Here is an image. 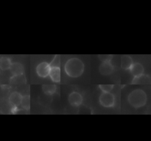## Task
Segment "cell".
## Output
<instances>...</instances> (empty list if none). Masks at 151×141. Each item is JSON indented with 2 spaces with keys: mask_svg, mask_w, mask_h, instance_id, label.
I'll list each match as a JSON object with an SVG mask.
<instances>
[{
  "mask_svg": "<svg viewBox=\"0 0 151 141\" xmlns=\"http://www.w3.org/2000/svg\"><path fill=\"white\" fill-rule=\"evenodd\" d=\"M151 82V78L149 75L143 74L139 77H134L132 81V84H150Z\"/></svg>",
  "mask_w": 151,
  "mask_h": 141,
  "instance_id": "10",
  "label": "cell"
},
{
  "mask_svg": "<svg viewBox=\"0 0 151 141\" xmlns=\"http://www.w3.org/2000/svg\"><path fill=\"white\" fill-rule=\"evenodd\" d=\"M68 101L73 106H78L83 102V97L79 93L73 91L68 96Z\"/></svg>",
  "mask_w": 151,
  "mask_h": 141,
  "instance_id": "5",
  "label": "cell"
},
{
  "mask_svg": "<svg viewBox=\"0 0 151 141\" xmlns=\"http://www.w3.org/2000/svg\"><path fill=\"white\" fill-rule=\"evenodd\" d=\"M42 89L45 94L51 95L55 92L57 87L55 84H44L42 86Z\"/></svg>",
  "mask_w": 151,
  "mask_h": 141,
  "instance_id": "13",
  "label": "cell"
},
{
  "mask_svg": "<svg viewBox=\"0 0 151 141\" xmlns=\"http://www.w3.org/2000/svg\"><path fill=\"white\" fill-rule=\"evenodd\" d=\"M25 77L24 74L13 76L11 78V83L13 84H21L25 83Z\"/></svg>",
  "mask_w": 151,
  "mask_h": 141,
  "instance_id": "15",
  "label": "cell"
},
{
  "mask_svg": "<svg viewBox=\"0 0 151 141\" xmlns=\"http://www.w3.org/2000/svg\"><path fill=\"white\" fill-rule=\"evenodd\" d=\"M20 105L25 110H28L30 108V97L29 95L22 96Z\"/></svg>",
  "mask_w": 151,
  "mask_h": 141,
  "instance_id": "16",
  "label": "cell"
},
{
  "mask_svg": "<svg viewBox=\"0 0 151 141\" xmlns=\"http://www.w3.org/2000/svg\"><path fill=\"white\" fill-rule=\"evenodd\" d=\"M130 72L132 74L134 77H139L143 74L144 73V68L142 64L139 63H133L130 68Z\"/></svg>",
  "mask_w": 151,
  "mask_h": 141,
  "instance_id": "6",
  "label": "cell"
},
{
  "mask_svg": "<svg viewBox=\"0 0 151 141\" xmlns=\"http://www.w3.org/2000/svg\"><path fill=\"white\" fill-rule=\"evenodd\" d=\"M114 70V67L110 62H103L99 67L100 73L104 76L110 74Z\"/></svg>",
  "mask_w": 151,
  "mask_h": 141,
  "instance_id": "7",
  "label": "cell"
},
{
  "mask_svg": "<svg viewBox=\"0 0 151 141\" xmlns=\"http://www.w3.org/2000/svg\"><path fill=\"white\" fill-rule=\"evenodd\" d=\"M133 64V60L130 56L124 55L121 57V68L123 70H129Z\"/></svg>",
  "mask_w": 151,
  "mask_h": 141,
  "instance_id": "11",
  "label": "cell"
},
{
  "mask_svg": "<svg viewBox=\"0 0 151 141\" xmlns=\"http://www.w3.org/2000/svg\"><path fill=\"white\" fill-rule=\"evenodd\" d=\"M51 67L49 63L47 62H42L40 63L36 67V72L38 76L41 77H46L49 75Z\"/></svg>",
  "mask_w": 151,
  "mask_h": 141,
  "instance_id": "4",
  "label": "cell"
},
{
  "mask_svg": "<svg viewBox=\"0 0 151 141\" xmlns=\"http://www.w3.org/2000/svg\"><path fill=\"white\" fill-rule=\"evenodd\" d=\"M99 59L103 62H110L113 58L112 55H99Z\"/></svg>",
  "mask_w": 151,
  "mask_h": 141,
  "instance_id": "19",
  "label": "cell"
},
{
  "mask_svg": "<svg viewBox=\"0 0 151 141\" xmlns=\"http://www.w3.org/2000/svg\"><path fill=\"white\" fill-rule=\"evenodd\" d=\"M11 65V62L9 58L3 57L0 59V68L2 70H6L9 69Z\"/></svg>",
  "mask_w": 151,
  "mask_h": 141,
  "instance_id": "14",
  "label": "cell"
},
{
  "mask_svg": "<svg viewBox=\"0 0 151 141\" xmlns=\"http://www.w3.org/2000/svg\"><path fill=\"white\" fill-rule=\"evenodd\" d=\"M84 69L83 61L78 58H71L67 60L64 65L65 73L70 77H77L80 76Z\"/></svg>",
  "mask_w": 151,
  "mask_h": 141,
  "instance_id": "1",
  "label": "cell"
},
{
  "mask_svg": "<svg viewBox=\"0 0 151 141\" xmlns=\"http://www.w3.org/2000/svg\"><path fill=\"white\" fill-rule=\"evenodd\" d=\"M51 68L52 67H60V58L59 55H55L53 60L49 64Z\"/></svg>",
  "mask_w": 151,
  "mask_h": 141,
  "instance_id": "17",
  "label": "cell"
},
{
  "mask_svg": "<svg viewBox=\"0 0 151 141\" xmlns=\"http://www.w3.org/2000/svg\"><path fill=\"white\" fill-rule=\"evenodd\" d=\"M22 97V96L17 91H14L10 94L9 97V101L10 104L12 106H14V107L16 108L20 105Z\"/></svg>",
  "mask_w": 151,
  "mask_h": 141,
  "instance_id": "8",
  "label": "cell"
},
{
  "mask_svg": "<svg viewBox=\"0 0 151 141\" xmlns=\"http://www.w3.org/2000/svg\"><path fill=\"white\" fill-rule=\"evenodd\" d=\"M113 84H100L99 87L104 93H110L113 88Z\"/></svg>",
  "mask_w": 151,
  "mask_h": 141,
  "instance_id": "18",
  "label": "cell"
},
{
  "mask_svg": "<svg viewBox=\"0 0 151 141\" xmlns=\"http://www.w3.org/2000/svg\"><path fill=\"white\" fill-rule=\"evenodd\" d=\"M128 101L134 108L137 109L143 107L147 101L146 94L141 89H136L129 94Z\"/></svg>",
  "mask_w": 151,
  "mask_h": 141,
  "instance_id": "2",
  "label": "cell"
},
{
  "mask_svg": "<svg viewBox=\"0 0 151 141\" xmlns=\"http://www.w3.org/2000/svg\"><path fill=\"white\" fill-rule=\"evenodd\" d=\"M60 68L52 67L50 69L49 75L51 80L54 82H60Z\"/></svg>",
  "mask_w": 151,
  "mask_h": 141,
  "instance_id": "12",
  "label": "cell"
},
{
  "mask_svg": "<svg viewBox=\"0 0 151 141\" xmlns=\"http://www.w3.org/2000/svg\"><path fill=\"white\" fill-rule=\"evenodd\" d=\"M99 102L104 107H111L114 105L115 98L111 93L103 92L99 97Z\"/></svg>",
  "mask_w": 151,
  "mask_h": 141,
  "instance_id": "3",
  "label": "cell"
},
{
  "mask_svg": "<svg viewBox=\"0 0 151 141\" xmlns=\"http://www.w3.org/2000/svg\"><path fill=\"white\" fill-rule=\"evenodd\" d=\"M9 70L13 76L23 74L24 71V68L22 64L19 63H11Z\"/></svg>",
  "mask_w": 151,
  "mask_h": 141,
  "instance_id": "9",
  "label": "cell"
}]
</instances>
